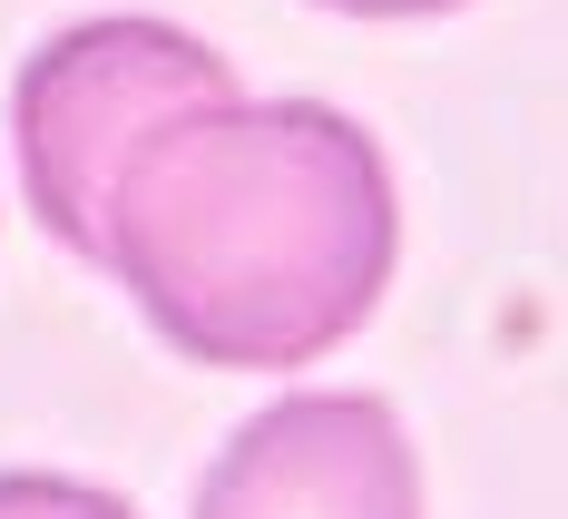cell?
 <instances>
[{
  "label": "cell",
  "instance_id": "obj_2",
  "mask_svg": "<svg viewBox=\"0 0 568 519\" xmlns=\"http://www.w3.org/2000/svg\"><path fill=\"white\" fill-rule=\"evenodd\" d=\"M206 99H235V69L176 20L118 10V20H79V30L40 40L10 89V138H20V196L50 226V245L99 265V226H109V186L128 147Z\"/></svg>",
  "mask_w": 568,
  "mask_h": 519
},
{
  "label": "cell",
  "instance_id": "obj_5",
  "mask_svg": "<svg viewBox=\"0 0 568 519\" xmlns=\"http://www.w3.org/2000/svg\"><path fill=\"white\" fill-rule=\"evenodd\" d=\"M314 10H343V20H432V10H460V0H314Z\"/></svg>",
  "mask_w": 568,
  "mask_h": 519
},
{
  "label": "cell",
  "instance_id": "obj_3",
  "mask_svg": "<svg viewBox=\"0 0 568 519\" xmlns=\"http://www.w3.org/2000/svg\"><path fill=\"white\" fill-rule=\"evenodd\" d=\"M196 519H422V461L383 393H284L206 461Z\"/></svg>",
  "mask_w": 568,
  "mask_h": 519
},
{
  "label": "cell",
  "instance_id": "obj_1",
  "mask_svg": "<svg viewBox=\"0 0 568 519\" xmlns=\"http://www.w3.org/2000/svg\"><path fill=\"white\" fill-rule=\"evenodd\" d=\"M402 255L383 147L324 99H206L128 147L109 265L148 334L206 373H294L373 324Z\"/></svg>",
  "mask_w": 568,
  "mask_h": 519
},
{
  "label": "cell",
  "instance_id": "obj_4",
  "mask_svg": "<svg viewBox=\"0 0 568 519\" xmlns=\"http://www.w3.org/2000/svg\"><path fill=\"white\" fill-rule=\"evenodd\" d=\"M0 519H138V510L69 470H0Z\"/></svg>",
  "mask_w": 568,
  "mask_h": 519
}]
</instances>
